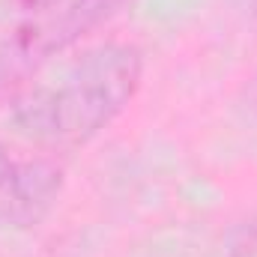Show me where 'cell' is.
I'll use <instances>...</instances> for the list:
<instances>
[{"label": "cell", "mask_w": 257, "mask_h": 257, "mask_svg": "<svg viewBox=\"0 0 257 257\" xmlns=\"http://www.w3.org/2000/svg\"><path fill=\"white\" fill-rule=\"evenodd\" d=\"M144 54L128 42H105L81 54L60 78L24 90L12 111V128L51 150H75L108 128L141 87Z\"/></svg>", "instance_id": "cell-1"}, {"label": "cell", "mask_w": 257, "mask_h": 257, "mask_svg": "<svg viewBox=\"0 0 257 257\" xmlns=\"http://www.w3.org/2000/svg\"><path fill=\"white\" fill-rule=\"evenodd\" d=\"M128 0H54L0 39V99L21 90L54 54L114 18Z\"/></svg>", "instance_id": "cell-2"}, {"label": "cell", "mask_w": 257, "mask_h": 257, "mask_svg": "<svg viewBox=\"0 0 257 257\" xmlns=\"http://www.w3.org/2000/svg\"><path fill=\"white\" fill-rule=\"evenodd\" d=\"M63 168L51 159L21 156L0 141V227L42 224L63 194Z\"/></svg>", "instance_id": "cell-3"}]
</instances>
